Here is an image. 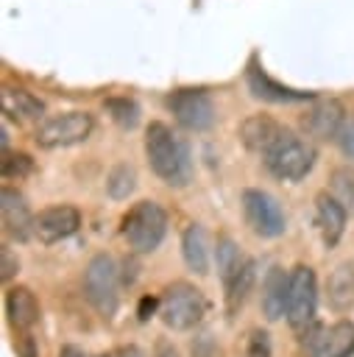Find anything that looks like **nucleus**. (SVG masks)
<instances>
[{"label": "nucleus", "instance_id": "obj_1", "mask_svg": "<svg viewBox=\"0 0 354 357\" xmlns=\"http://www.w3.org/2000/svg\"><path fill=\"white\" fill-rule=\"evenodd\" d=\"M145 156L151 170L170 187H184L190 181V153L187 145L173 134L167 123H151L145 131Z\"/></svg>", "mask_w": 354, "mask_h": 357}, {"label": "nucleus", "instance_id": "obj_2", "mask_svg": "<svg viewBox=\"0 0 354 357\" xmlns=\"http://www.w3.org/2000/svg\"><path fill=\"white\" fill-rule=\"evenodd\" d=\"M167 231V212L156 201H139L123 215V237L134 254H153Z\"/></svg>", "mask_w": 354, "mask_h": 357}, {"label": "nucleus", "instance_id": "obj_3", "mask_svg": "<svg viewBox=\"0 0 354 357\" xmlns=\"http://www.w3.org/2000/svg\"><path fill=\"white\" fill-rule=\"evenodd\" d=\"M262 159H265L268 170L276 178H282V181H301L312 170V165H315V148L307 139H301L298 134L284 128L282 137L262 153Z\"/></svg>", "mask_w": 354, "mask_h": 357}, {"label": "nucleus", "instance_id": "obj_4", "mask_svg": "<svg viewBox=\"0 0 354 357\" xmlns=\"http://www.w3.org/2000/svg\"><path fill=\"white\" fill-rule=\"evenodd\" d=\"M206 296L190 284V282H173L162 290V307H159V315L164 321L167 329H176V332H187L192 326H198L206 315Z\"/></svg>", "mask_w": 354, "mask_h": 357}, {"label": "nucleus", "instance_id": "obj_5", "mask_svg": "<svg viewBox=\"0 0 354 357\" xmlns=\"http://www.w3.org/2000/svg\"><path fill=\"white\" fill-rule=\"evenodd\" d=\"M120 271L117 262L109 254H98L89 259L86 271H84V293L89 298V304L103 315L111 318L117 312L120 304Z\"/></svg>", "mask_w": 354, "mask_h": 357}, {"label": "nucleus", "instance_id": "obj_6", "mask_svg": "<svg viewBox=\"0 0 354 357\" xmlns=\"http://www.w3.org/2000/svg\"><path fill=\"white\" fill-rule=\"evenodd\" d=\"M315 307H318V279L315 271L304 262H298L290 271V296H287V324L304 335L315 324Z\"/></svg>", "mask_w": 354, "mask_h": 357}, {"label": "nucleus", "instance_id": "obj_7", "mask_svg": "<svg viewBox=\"0 0 354 357\" xmlns=\"http://www.w3.org/2000/svg\"><path fill=\"white\" fill-rule=\"evenodd\" d=\"M301 346L307 357H351L354 354V324L346 318L329 326L312 324L301 335Z\"/></svg>", "mask_w": 354, "mask_h": 357}, {"label": "nucleus", "instance_id": "obj_8", "mask_svg": "<svg viewBox=\"0 0 354 357\" xmlns=\"http://www.w3.org/2000/svg\"><path fill=\"white\" fill-rule=\"evenodd\" d=\"M243 215H245V223L251 226V231L256 237H279L284 234V212H282V204L265 192V190H256V187H248L243 192Z\"/></svg>", "mask_w": 354, "mask_h": 357}, {"label": "nucleus", "instance_id": "obj_9", "mask_svg": "<svg viewBox=\"0 0 354 357\" xmlns=\"http://www.w3.org/2000/svg\"><path fill=\"white\" fill-rule=\"evenodd\" d=\"M92 114L89 112H64L50 120H45L36 128V145L39 148H67L78 145L92 134Z\"/></svg>", "mask_w": 354, "mask_h": 357}, {"label": "nucleus", "instance_id": "obj_10", "mask_svg": "<svg viewBox=\"0 0 354 357\" xmlns=\"http://www.w3.org/2000/svg\"><path fill=\"white\" fill-rule=\"evenodd\" d=\"M164 103L187 131H206L215 123V103L203 89H176Z\"/></svg>", "mask_w": 354, "mask_h": 357}, {"label": "nucleus", "instance_id": "obj_11", "mask_svg": "<svg viewBox=\"0 0 354 357\" xmlns=\"http://www.w3.org/2000/svg\"><path fill=\"white\" fill-rule=\"evenodd\" d=\"M78 226H81V212L70 204H56L33 218V237H39L42 243H59L75 234Z\"/></svg>", "mask_w": 354, "mask_h": 357}, {"label": "nucleus", "instance_id": "obj_12", "mask_svg": "<svg viewBox=\"0 0 354 357\" xmlns=\"http://www.w3.org/2000/svg\"><path fill=\"white\" fill-rule=\"evenodd\" d=\"M343 126H346V109L340 106V100H318L301 117V128L312 139H337Z\"/></svg>", "mask_w": 354, "mask_h": 357}, {"label": "nucleus", "instance_id": "obj_13", "mask_svg": "<svg viewBox=\"0 0 354 357\" xmlns=\"http://www.w3.org/2000/svg\"><path fill=\"white\" fill-rule=\"evenodd\" d=\"M346 212H348V206L343 201H337L329 190L315 195V223H318V231H321L326 248H334L340 243L343 229H346Z\"/></svg>", "mask_w": 354, "mask_h": 357}, {"label": "nucleus", "instance_id": "obj_14", "mask_svg": "<svg viewBox=\"0 0 354 357\" xmlns=\"http://www.w3.org/2000/svg\"><path fill=\"white\" fill-rule=\"evenodd\" d=\"M0 215H3V229H6L8 237L28 240L33 234V218L36 215H31L25 198L17 190L3 187V192H0Z\"/></svg>", "mask_w": 354, "mask_h": 357}, {"label": "nucleus", "instance_id": "obj_15", "mask_svg": "<svg viewBox=\"0 0 354 357\" xmlns=\"http://www.w3.org/2000/svg\"><path fill=\"white\" fill-rule=\"evenodd\" d=\"M287 296H290V271L273 265L262 282V315L268 321L287 318Z\"/></svg>", "mask_w": 354, "mask_h": 357}, {"label": "nucleus", "instance_id": "obj_16", "mask_svg": "<svg viewBox=\"0 0 354 357\" xmlns=\"http://www.w3.org/2000/svg\"><path fill=\"white\" fill-rule=\"evenodd\" d=\"M6 318L17 332H28L39 321V301L31 287L14 284L6 290Z\"/></svg>", "mask_w": 354, "mask_h": 357}, {"label": "nucleus", "instance_id": "obj_17", "mask_svg": "<svg viewBox=\"0 0 354 357\" xmlns=\"http://www.w3.org/2000/svg\"><path fill=\"white\" fill-rule=\"evenodd\" d=\"M282 131H284V128H282L273 117H268V114H251V117H245L243 126H240V139H243V145H245L248 151L265 153V151L282 137Z\"/></svg>", "mask_w": 354, "mask_h": 357}, {"label": "nucleus", "instance_id": "obj_18", "mask_svg": "<svg viewBox=\"0 0 354 357\" xmlns=\"http://www.w3.org/2000/svg\"><path fill=\"white\" fill-rule=\"evenodd\" d=\"M181 257L187 262L190 271H195L198 276L209 273V259H212V251H209V234L201 223H190L181 234Z\"/></svg>", "mask_w": 354, "mask_h": 357}, {"label": "nucleus", "instance_id": "obj_19", "mask_svg": "<svg viewBox=\"0 0 354 357\" xmlns=\"http://www.w3.org/2000/svg\"><path fill=\"white\" fill-rule=\"evenodd\" d=\"M326 301L334 312L354 307V262H340L326 279Z\"/></svg>", "mask_w": 354, "mask_h": 357}, {"label": "nucleus", "instance_id": "obj_20", "mask_svg": "<svg viewBox=\"0 0 354 357\" xmlns=\"http://www.w3.org/2000/svg\"><path fill=\"white\" fill-rule=\"evenodd\" d=\"M248 89L254 92V98H262V100H270V103H295V100H309L312 98L309 92H295V89H287V86L276 84L259 67L248 70Z\"/></svg>", "mask_w": 354, "mask_h": 357}, {"label": "nucleus", "instance_id": "obj_21", "mask_svg": "<svg viewBox=\"0 0 354 357\" xmlns=\"http://www.w3.org/2000/svg\"><path fill=\"white\" fill-rule=\"evenodd\" d=\"M254 282H256V262L245 257V262L240 265V271H237L231 279L223 282V287H226V312H229V315H234V312L245 304V298H248Z\"/></svg>", "mask_w": 354, "mask_h": 357}, {"label": "nucleus", "instance_id": "obj_22", "mask_svg": "<svg viewBox=\"0 0 354 357\" xmlns=\"http://www.w3.org/2000/svg\"><path fill=\"white\" fill-rule=\"evenodd\" d=\"M3 112H6L8 117H14V120H39L42 112H45V106H42V100L33 98L31 92L6 86V89H3Z\"/></svg>", "mask_w": 354, "mask_h": 357}, {"label": "nucleus", "instance_id": "obj_23", "mask_svg": "<svg viewBox=\"0 0 354 357\" xmlns=\"http://www.w3.org/2000/svg\"><path fill=\"white\" fill-rule=\"evenodd\" d=\"M215 259H217V271H220V279H223V282H226V279H231V276L240 271V265L245 262V257L240 254L237 243H234L231 237H226V234L217 240Z\"/></svg>", "mask_w": 354, "mask_h": 357}, {"label": "nucleus", "instance_id": "obj_24", "mask_svg": "<svg viewBox=\"0 0 354 357\" xmlns=\"http://www.w3.org/2000/svg\"><path fill=\"white\" fill-rule=\"evenodd\" d=\"M137 187V170L131 165H117L111 167V173L106 176V192L114 201H125Z\"/></svg>", "mask_w": 354, "mask_h": 357}, {"label": "nucleus", "instance_id": "obj_25", "mask_svg": "<svg viewBox=\"0 0 354 357\" xmlns=\"http://www.w3.org/2000/svg\"><path fill=\"white\" fill-rule=\"evenodd\" d=\"M329 192L343 201L346 206H354V167L351 165H340L332 170L329 176Z\"/></svg>", "mask_w": 354, "mask_h": 357}, {"label": "nucleus", "instance_id": "obj_26", "mask_svg": "<svg viewBox=\"0 0 354 357\" xmlns=\"http://www.w3.org/2000/svg\"><path fill=\"white\" fill-rule=\"evenodd\" d=\"M106 112L111 114V120L120 128H134L139 123V106L131 98H109L106 100Z\"/></svg>", "mask_w": 354, "mask_h": 357}, {"label": "nucleus", "instance_id": "obj_27", "mask_svg": "<svg viewBox=\"0 0 354 357\" xmlns=\"http://www.w3.org/2000/svg\"><path fill=\"white\" fill-rule=\"evenodd\" d=\"M33 170V159L28 153L3 151V178H22Z\"/></svg>", "mask_w": 354, "mask_h": 357}, {"label": "nucleus", "instance_id": "obj_28", "mask_svg": "<svg viewBox=\"0 0 354 357\" xmlns=\"http://www.w3.org/2000/svg\"><path fill=\"white\" fill-rule=\"evenodd\" d=\"M270 354H273L270 335L265 329H251L245 340V357H270Z\"/></svg>", "mask_w": 354, "mask_h": 357}, {"label": "nucleus", "instance_id": "obj_29", "mask_svg": "<svg viewBox=\"0 0 354 357\" xmlns=\"http://www.w3.org/2000/svg\"><path fill=\"white\" fill-rule=\"evenodd\" d=\"M17 271H20L17 257H14L8 248H3V251H0V279H3V282H8V279H14V276H17Z\"/></svg>", "mask_w": 354, "mask_h": 357}, {"label": "nucleus", "instance_id": "obj_30", "mask_svg": "<svg viewBox=\"0 0 354 357\" xmlns=\"http://www.w3.org/2000/svg\"><path fill=\"white\" fill-rule=\"evenodd\" d=\"M337 142H340V151L354 159V120H346V126H343Z\"/></svg>", "mask_w": 354, "mask_h": 357}, {"label": "nucleus", "instance_id": "obj_31", "mask_svg": "<svg viewBox=\"0 0 354 357\" xmlns=\"http://www.w3.org/2000/svg\"><path fill=\"white\" fill-rule=\"evenodd\" d=\"M159 307H162V298L142 296V298H139V307H137V318H139V321H148V318H151V315H153Z\"/></svg>", "mask_w": 354, "mask_h": 357}, {"label": "nucleus", "instance_id": "obj_32", "mask_svg": "<svg viewBox=\"0 0 354 357\" xmlns=\"http://www.w3.org/2000/svg\"><path fill=\"white\" fill-rule=\"evenodd\" d=\"M17 351H20V357H36V346H33L31 335H20L17 337Z\"/></svg>", "mask_w": 354, "mask_h": 357}, {"label": "nucleus", "instance_id": "obj_33", "mask_svg": "<svg viewBox=\"0 0 354 357\" xmlns=\"http://www.w3.org/2000/svg\"><path fill=\"white\" fill-rule=\"evenodd\" d=\"M153 357H181V354L170 340H159L156 349H153Z\"/></svg>", "mask_w": 354, "mask_h": 357}, {"label": "nucleus", "instance_id": "obj_34", "mask_svg": "<svg viewBox=\"0 0 354 357\" xmlns=\"http://www.w3.org/2000/svg\"><path fill=\"white\" fill-rule=\"evenodd\" d=\"M111 357H145V354H142L137 346H131V343H128V346H120V349H114V351H111Z\"/></svg>", "mask_w": 354, "mask_h": 357}, {"label": "nucleus", "instance_id": "obj_35", "mask_svg": "<svg viewBox=\"0 0 354 357\" xmlns=\"http://www.w3.org/2000/svg\"><path fill=\"white\" fill-rule=\"evenodd\" d=\"M59 357H89V354H86L81 346H72V343H67V346H61Z\"/></svg>", "mask_w": 354, "mask_h": 357}]
</instances>
